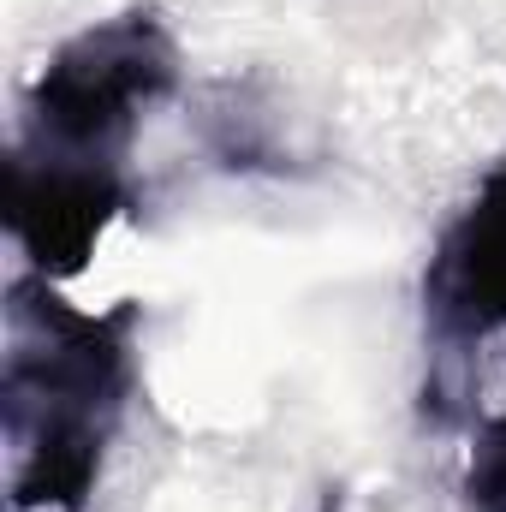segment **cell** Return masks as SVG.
<instances>
[{
  "label": "cell",
  "mask_w": 506,
  "mask_h": 512,
  "mask_svg": "<svg viewBox=\"0 0 506 512\" xmlns=\"http://www.w3.org/2000/svg\"><path fill=\"white\" fill-rule=\"evenodd\" d=\"M143 304L78 310L42 274L6 286V358H0V435H6V507L90 512L108 447L137 393Z\"/></svg>",
  "instance_id": "1"
},
{
  "label": "cell",
  "mask_w": 506,
  "mask_h": 512,
  "mask_svg": "<svg viewBox=\"0 0 506 512\" xmlns=\"http://www.w3.org/2000/svg\"><path fill=\"white\" fill-rule=\"evenodd\" d=\"M179 90V48L161 12L131 6L66 36L24 90V126L12 143L84 161H126L131 131Z\"/></svg>",
  "instance_id": "2"
},
{
  "label": "cell",
  "mask_w": 506,
  "mask_h": 512,
  "mask_svg": "<svg viewBox=\"0 0 506 512\" xmlns=\"http://www.w3.org/2000/svg\"><path fill=\"white\" fill-rule=\"evenodd\" d=\"M137 209L126 161H84V155H48V149H6V233L24 251L30 274L72 280L90 268L96 245L114 221Z\"/></svg>",
  "instance_id": "3"
},
{
  "label": "cell",
  "mask_w": 506,
  "mask_h": 512,
  "mask_svg": "<svg viewBox=\"0 0 506 512\" xmlns=\"http://www.w3.org/2000/svg\"><path fill=\"white\" fill-rule=\"evenodd\" d=\"M423 316L441 358H465L506 334V161L441 227L423 268Z\"/></svg>",
  "instance_id": "4"
},
{
  "label": "cell",
  "mask_w": 506,
  "mask_h": 512,
  "mask_svg": "<svg viewBox=\"0 0 506 512\" xmlns=\"http://www.w3.org/2000/svg\"><path fill=\"white\" fill-rule=\"evenodd\" d=\"M197 137L227 173H304L298 114L262 78H227L197 102Z\"/></svg>",
  "instance_id": "5"
},
{
  "label": "cell",
  "mask_w": 506,
  "mask_h": 512,
  "mask_svg": "<svg viewBox=\"0 0 506 512\" xmlns=\"http://www.w3.org/2000/svg\"><path fill=\"white\" fill-rule=\"evenodd\" d=\"M465 501L471 512H506V411L477 429V447L465 459Z\"/></svg>",
  "instance_id": "6"
},
{
  "label": "cell",
  "mask_w": 506,
  "mask_h": 512,
  "mask_svg": "<svg viewBox=\"0 0 506 512\" xmlns=\"http://www.w3.org/2000/svg\"><path fill=\"white\" fill-rule=\"evenodd\" d=\"M316 512H346V501H340V489H328V495H322V507Z\"/></svg>",
  "instance_id": "7"
}]
</instances>
